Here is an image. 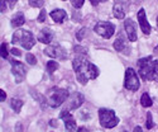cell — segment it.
Masks as SVG:
<instances>
[{
	"label": "cell",
	"instance_id": "cell-1",
	"mask_svg": "<svg viewBox=\"0 0 158 132\" xmlns=\"http://www.w3.org/2000/svg\"><path fill=\"white\" fill-rule=\"evenodd\" d=\"M72 66H73V71L76 74L77 81L81 85L87 84L89 80H95L100 74L98 66L91 64L89 60H86L82 56H77L72 61Z\"/></svg>",
	"mask_w": 158,
	"mask_h": 132
},
{
	"label": "cell",
	"instance_id": "cell-2",
	"mask_svg": "<svg viewBox=\"0 0 158 132\" xmlns=\"http://www.w3.org/2000/svg\"><path fill=\"white\" fill-rule=\"evenodd\" d=\"M11 43L13 45H17L23 47L24 50H32L35 45V38L34 36L29 32V31H25V29H18L14 32L11 38Z\"/></svg>",
	"mask_w": 158,
	"mask_h": 132
},
{
	"label": "cell",
	"instance_id": "cell-3",
	"mask_svg": "<svg viewBox=\"0 0 158 132\" xmlns=\"http://www.w3.org/2000/svg\"><path fill=\"white\" fill-rule=\"evenodd\" d=\"M70 94L67 89L63 88H53L49 90V93L47 95V102L51 108H58L60 105H62L66 100L69 99Z\"/></svg>",
	"mask_w": 158,
	"mask_h": 132
},
{
	"label": "cell",
	"instance_id": "cell-4",
	"mask_svg": "<svg viewBox=\"0 0 158 132\" xmlns=\"http://www.w3.org/2000/svg\"><path fill=\"white\" fill-rule=\"evenodd\" d=\"M153 61H154V59L152 56H146V57L138 60L137 65L139 68V75L142 76L143 80H146V81H154Z\"/></svg>",
	"mask_w": 158,
	"mask_h": 132
},
{
	"label": "cell",
	"instance_id": "cell-5",
	"mask_svg": "<svg viewBox=\"0 0 158 132\" xmlns=\"http://www.w3.org/2000/svg\"><path fill=\"white\" fill-rule=\"evenodd\" d=\"M99 121H100V125L105 128H114L119 123V118L116 117V114L113 109L100 108L99 109Z\"/></svg>",
	"mask_w": 158,
	"mask_h": 132
},
{
	"label": "cell",
	"instance_id": "cell-6",
	"mask_svg": "<svg viewBox=\"0 0 158 132\" xmlns=\"http://www.w3.org/2000/svg\"><path fill=\"white\" fill-rule=\"evenodd\" d=\"M139 86H140V83L137 76V73L134 71V69L128 68L125 71V77H124V88L130 91H137Z\"/></svg>",
	"mask_w": 158,
	"mask_h": 132
},
{
	"label": "cell",
	"instance_id": "cell-7",
	"mask_svg": "<svg viewBox=\"0 0 158 132\" xmlns=\"http://www.w3.org/2000/svg\"><path fill=\"white\" fill-rule=\"evenodd\" d=\"M94 31L100 37H102L105 39H109V38H111V36H114L115 25L110 22H98L94 27Z\"/></svg>",
	"mask_w": 158,
	"mask_h": 132
},
{
	"label": "cell",
	"instance_id": "cell-8",
	"mask_svg": "<svg viewBox=\"0 0 158 132\" xmlns=\"http://www.w3.org/2000/svg\"><path fill=\"white\" fill-rule=\"evenodd\" d=\"M44 54L53 59V60H66L67 59V51H66L61 45L55 43V45H49L44 48Z\"/></svg>",
	"mask_w": 158,
	"mask_h": 132
},
{
	"label": "cell",
	"instance_id": "cell-9",
	"mask_svg": "<svg viewBox=\"0 0 158 132\" xmlns=\"http://www.w3.org/2000/svg\"><path fill=\"white\" fill-rule=\"evenodd\" d=\"M129 0H114L113 7V14L116 19H124L127 13L129 10Z\"/></svg>",
	"mask_w": 158,
	"mask_h": 132
},
{
	"label": "cell",
	"instance_id": "cell-10",
	"mask_svg": "<svg viewBox=\"0 0 158 132\" xmlns=\"http://www.w3.org/2000/svg\"><path fill=\"white\" fill-rule=\"evenodd\" d=\"M11 64V73L15 77V83H22L27 75V68L17 60H10Z\"/></svg>",
	"mask_w": 158,
	"mask_h": 132
},
{
	"label": "cell",
	"instance_id": "cell-11",
	"mask_svg": "<svg viewBox=\"0 0 158 132\" xmlns=\"http://www.w3.org/2000/svg\"><path fill=\"white\" fill-rule=\"evenodd\" d=\"M69 103H67V107H64L63 109H67V111H75V109H78L81 107V105L84 104L85 102V97L84 94L78 93V91H76V93H73L72 95L69 97Z\"/></svg>",
	"mask_w": 158,
	"mask_h": 132
},
{
	"label": "cell",
	"instance_id": "cell-12",
	"mask_svg": "<svg viewBox=\"0 0 158 132\" xmlns=\"http://www.w3.org/2000/svg\"><path fill=\"white\" fill-rule=\"evenodd\" d=\"M60 118L64 122L66 132H73V131H76V128H77V126H76V121L73 120V116L70 113V111H67V109L61 111V113H60Z\"/></svg>",
	"mask_w": 158,
	"mask_h": 132
},
{
	"label": "cell",
	"instance_id": "cell-13",
	"mask_svg": "<svg viewBox=\"0 0 158 132\" xmlns=\"http://www.w3.org/2000/svg\"><path fill=\"white\" fill-rule=\"evenodd\" d=\"M138 22H139V25H140L142 32L146 34V36H148V34L151 33V29H152V28H151V24H149L148 19H147L146 10H144L143 8L139 9V11H138Z\"/></svg>",
	"mask_w": 158,
	"mask_h": 132
},
{
	"label": "cell",
	"instance_id": "cell-14",
	"mask_svg": "<svg viewBox=\"0 0 158 132\" xmlns=\"http://www.w3.org/2000/svg\"><path fill=\"white\" fill-rule=\"evenodd\" d=\"M124 29H125V33L128 36V39L130 42H135L138 39V36H137V28H135V24L131 19H125L124 22Z\"/></svg>",
	"mask_w": 158,
	"mask_h": 132
},
{
	"label": "cell",
	"instance_id": "cell-15",
	"mask_svg": "<svg viewBox=\"0 0 158 132\" xmlns=\"http://www.w3.org/2000/svg\"><path fill=\"white\" fill-rule=\"evenodd\" d=\"M114 48L118 51V52H124L125 55H129V52H130V50H129V46H128V43H127V41L124 39V37H123V34L120 33L119 36H118V38L114 41Z\"/></svg>",
	"mask_w": 158,
	"mask_h": 132
},
{
	"label": "cell",
	"instance_id": "cell-16",
	"mask_svg": "<svg viewBox=\"0 0 158 132\" xmlns=\"http://www.w3.org/2000/svg\"><path fill=\"white\" fill-rule=\"evenodd\" d=\"M53 37H55V34L49 28H43L37 36L38 41L41 43H44V45H49L52 42V39H53Z\"/></svg>",
	"mask_w": 158,
	"mask_h": 132
},
{
	"label": "cell",
	"instance_id": "cell-17",
	"mask_svg": "<svg viewBox=\"0 0 158 132\" xmlns=\"http://www.w3.org/2000/svg\"><path fill=\"white\" fill-rule=\"evenodd\" d=\"M51 18L53 22L61 24L66 20V18H67V13H66L63 9H55L51 11Z\"/></svg>",
	"mask_w": 158,
	"mask_h": 132
},
{
	"label": "cell",
	"instance_id": "cell-18",
	"mask_svg": "<svg viewBox=\"0 0 158 132\" xmlns=\"http://www.w3.org/2000/svg\"><path fill=\"white\" fill-rule=\"evenodd\" d=\"M24 23H25V18H24V14L22 11L15 13L11 18V22H10L11 27H20V25H23Z\"/></svg>",
	"mask_w": 158,
	"mask_h": 132
},
{
	"label": "cell",
	"instance_id": "cell-19",
	"mask_svg": "<svg viewBox=\"0 0 158 132\" xmlns=\"http://www.w3.org/2000/svg\"><path fill=\"white\" fill-rule=\"evenodd\" d=\"M17 3H18V0H0V11L4 13L8 8L13 9Z\"/></svg>",
	"mask_w": 158,
	"mask_h": 132
},
{
	"label": "cell",
	"instance_id": "cell-20",
	"mask_svg": "<svg viewBox=\"0 0 158 132\" xmlns=\"http://www.w3.org/2000/svg\"><path fill=\"white\" fill-rule=\"evenodd\" d=\"M10 107H11V109L14 111L15 113H19V112L22 111V107H23V100L17 99V98L11 99V102H10Z\"/></svg>",
	"mask_w": 158,
	"mask_h": 132
},
{
	"label": "cell",
	"instance_id": "cell-21",
	"mask_svg": "<svg viewBox=\"0 0 158 132\" xmlns=\"http://www.w3.org/2000/svg\"><path fill=\"white\" fill-rule=\"evenodd\" d=\"M140 104L143 105V107H146V108L152 107L153 100H152V98L149 97V94H148V93H144V94H142V97H140Z\"/></svg>",
	"mask_w": 158,
	"mask_h": 132
},
{
	"label": "cell",
	"instance_id": "cell-22",
	"mask_svg": "<svg viewBox=\"0 0 158 132\" xmlns=\"http://www.w3.org/2000/svg\"><path fill=\"white\" fill-rule=\"evenodd\" d=\"M58 68H60L58 62H56V61H53V60H51V61H48V62H47V71H48V74H49V75L53 74Z\"/></svg>",
	"mask_w": 158,
	"mask_h": 132
},
{
	"label": "cell",
	"instance_id": "cell-23",
	"mask_svg": "<svg viewBox=\"0 0 158 132\" xmlns=\"http://www.w3.org/2000/svg\"><path fill=\"white\" fill-rule=\"evenodd\" d=\"M71 2V5L75 8V9H80L82 8V5L85 4V0H70Z\"/></svg>",
	"mask_w": 158,
	"mask_h": 132
},
{
	"label": "cell",
	"instance_id": "cell-24",
	"mask_svg": "<svg viewBox=\"0 0 158 132\" xmlns=\"http://www.w3.org/2000/svg\"><path fill=\"white\" fill-rule=\"evenodd\" d=\"M146 127H147L148 130H151V128H153V127H154L153 118H152V113H151V112H148V113H147V123H146Z\"/></svg>",
	"mask_w": 158,
	"mask_h": 132
},
{
	"label": "cell",
	"instance_id": "cell-25",
	"mask_svg": "<svg viewBox=\"0 0 158 132\" xmlns=\"http://www.w3.org/2000/svg\"><path fill=\"white\" fill-rule=\"evenodd\" d=\"M25 60H27V62H28L29 65H35V64H37V59H35V56L32 55V54H27V55H25Z\"/></svg>",
	"mask_w": 158,
	"mask_h": 132
},
{
	"label": "cell",
	"instance_id": "cell-26",
	"mask_svg": "<svg viewBox=\"0 0 158 132\" xmlns=\"http://www.w3.org/2000/svg\"><path fill=\"white\" fill-rule=\"evenodd\" d=\"M28 2H29L31 7H33V8H41L43 5L44 0H28Z\"/></svg>",
	"mask_w": 158,
	"mask_h": 132
},
{
	"label": "cell",
	"instance_id": "cell-27",
	"mask_svg": "<svg viewBox=\"0 0 158 132\" xmlns=\"http://www.w3.org/2000/svg\"><path fill=\"white\" fill-rule=\"evenodd\" d=\"M153 73H154V81L158 84V60L153 61Z\"/></svg>",
	"mask_w": 158,
	"mask_h": 132
},
{
	"label": "cell",
	"instance_id": "cell-28",
	"mask_svg": "<svg viewBox=\"0 0 158 132\" xmlns=\"http://www.w3.org/2000/svg\"><path fill=\"white\" fill-rule=\"evenodd\" d=\"M46 17H47V11H46V9L43 8V9H41V13H39L37 20H38L39 23H43V22L46 20Z\"/></svg>",
	"mask_w": 158,
	"mask_h": 132
},
{
	"label": "cell",
	"instance_id": "cell-29",
	"mask_svg": "<svg viewBox=\"0 0 158 132\" xmlns=\"http://www.w3.org/2000/svg\"><path fill=\"white\" fill-rule=\"evenodd\" d=\"M0 55H2V59H6L8 57V47H6V43H2V51H0Z\"/></svg>",
	"mask_w": 158,
	"mask_h": 132
},
{
	"label": "cell",
	"instance_id": "cell-30",
	"mask_svg": "<svg viewBox=\"0 0 158 132\" xmlns=\"http://www.w3.org/2000/svg\"><path fill=\"white\" fill-rule=\"evenodd\" d=\"M85 33H86V28H81L80 31H78L76 33V38H77V41H82L84 37H85Z\"/></svg>",
	"mask_w": 158,
	"mask_h": 132
},
{
	"label": "cell",
	"instance_id": "cell-31",
	"mask_svg": "<svg viewBox=\"0 0 158 132\" xmlns=\"http://www.w3.org/2000/svg\"><path fill=\"white\" fill-rule=\"evenodd\" d=\"M6 99V93H5V91L3 90V89H0V102H4Z\"/></svg>",
	"mask_w": 158,
	"mask_h": 132
},
{
	"label": "cell",
	"instance_id": "cell-32",
	"mask_svg": "<svg viewBox=\"0 0 158 132\" xmlns=\"http://www.w3.org/2000/svg\"><path fill=\"white\" fill-rule=\"evenodd\" d=\"M11 54L15 55V56H22V51L17 50V48H11Z\"/></svg>",
	"mask_w": 158,
	"mask_h": 132
},
{
	"label": "cell",
	"instance_id": "cell-33",
	"mask_svg": "<svg viewBox=\"0 0 158 132\" xmlns=\"http://www.w3.org/2000/svg\"><path fill=\"white\" fill-rule=\"evenodd\" d=\"M75 51L76 52H82V54H87V51H86V48H82V47H80V46H77V47H75Z\"/></svg>",
	"mask_w": 158,
	"mask_h": 132
},
{
	"label": "cell",
	"instance_id": "cell-34",
	"mask_svg": "<svg viewBox=\"0 0 158 132\" xmlns=\"http://www.w3.org/2000/svg\"><path fill=\"white\" fill-rule=\"evenodd\" d=\"M15 132H23V125L20 122H18L15 125Z\"/></svg>",
	"mask_w": 158,
	"mask_h": 132
},
{
	"label": "cell",
	"instance_id": "cell-35",
	"mask_svg": "<svg viewBox=\"0 0 158 132\" xmlns=\"http://www.w3.org/2000/svg\"><path fill=\"white\" fill-rule=\"evenodd\" d=\"M101 2V0H90V3H91V5H94V7H96V5H99V3Z\"/></svg>",
	"mask_w": 158,
	"mask_h": 132
},
{
	"label": "cell",
	"instance_id": "cell-36",
	"mask_svg": "<svg viewBox=\"0 0 158 132\" xmlns=\"http://www.w3.org/2000/svg\"><path fill=\"white\" fill-rule=\"evenodd\" d=\"M133 132H143V130H142V127L140 126H137L135 128H134V131Z\"/></svg>",
	"mask_w": 158,
	"mask_h": 132
},
{
	"label": "cell",
	"instance_id": "cell-37",
	"mask_svg": "<svg viewBox=\"0 0 158 132\" xmlns=\"http://www.w3.org/2000/svg\"><path fill=\"white\" fill-rule=\"evenodd\" d=\"M78 132H87V130H86V127H80L78 128Z\"/></svg>",
	"mask_w": 158,
	"mask_h": 132
},
{
	"label": "cell",
	"instance_id": "cell-38",
	"mask_svg": "<svg viewBox=\"0 0 158 132\" xmlns=\"http://www.w3.org/2000/svg\"><path fill=\"white\" fill-rule=\"evenodd\" d=\"M49 125H51V126H57V121H51Z\"/></svg>",
	"mask_w": 158,
	"mask_h": 132
},
{
	"label": "cell",
	"instance_id": "cell-39",
	"mask_svg": "<svg viewBox=\"0 0 158 132\" xmlns=\"http://www.w3.org/2000/svg\"><path fill=\"white\" fill-rule=\"evenodd\" d=\"M157 28H158V17H157Z\"/></svg>",
	"mask_w": 158,
	"mask_h": 132
},
{
	"label": "cell",
	"instance_id": "cell-40",
	"mask_svg": "<svg viewBox=\"0 0 158 132\" xmlns=\"http://www.w3.org/2000/svg\"><path fill=\"white\" fill-rule=\"evenodd\" d=\"M156 51H158V46H157V48H156Z\"/></svg>",
	"mask_w": 158,
	"mask_h": 132
},
{
	"label": "cell",
	"instance_id": "cell-41",
	"mask_svg": "<svg viewBox=\"0 0 158 132\" xmlns=\"http://www.w3.org/2000/svg\"><path fill=\"white\" fill-rule=\"evenodd\" d=\"M101 2H106V0H101Z\"/></svg>",
	"mask_w": 158,
	"mask_h": 132
},
{
	"label": "cell",
	"instance_id": "cell-42",
	"mask_svg": "<svg viewBox=\"0 0 158 132\" xmlns=\"http://www.w3.org/2000/svg\"><path fill=\"white\" fill-rule=\"evenodd\" d=\"M137 2H142V0H137Z\"/></svg>",
	"mask_w": 158,
	"mask_h": 132
},
{
	"label": "cell",
	"instance_id": "cell-43",
	"mask_svg": "<svg viewBox=\"0 0 158 132\" xmlns=\"http://www.w3.org/2000/svg\"><path fill=\"white\" fill-rule=\"evenodd\" d=\"M124 132H127V131H124Z\"/></svg>",
	"mask_w": 158,
	"mask_h": 132
},
{
	"label": "cell",
	"instance_id": "cell-44",
	"mask_svg": "<svg viewBox=\"0 0 158 132\" xmlns=\"http://www.w3.org/2000/svg\"><path fill=\"white\" fill-rule=\"evenodd\" d=\"M63 2H64V0H63Z\"/></svg>",
	"mask_w": 158,
	"mask_h": 132
}]
</instances>
